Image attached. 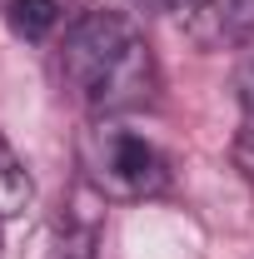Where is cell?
I'll list each match as a JSON object with an SVG mask.
<instances>
[{
  "label": "cell",
  "mask_w": 254,
  "mask_h": 259,
  "mask_svg": "<svg viewBox=\"0 0 254 259\" xmlns=\"http://www.w3.org/2000/svg\"><path fill=\"white\" fill-rule=\"evenodd\" d=\"M60 75L75 90L85 110L100 120L140 110L155 95V55L140 40V30L115 10H90L80 15L60 50Z\"/></svg>",
  "instance_id": "obj_1"
},
{
  "label": "cell",
  "mask_w": 254,
  "mask_h": 259,
  "mask_svg": "<svg viewBox=\"0 0 254 259\" xmlns=\"http://www.w3.org/2000/svg\"><path fill=\"white\" fill-rule=\"evenodd\" d=\"M80 164L85 180L110 199H155L170 185V164L155 145L115 120H95L80 135Z\"/></svg>",
  "instance_id": "obj_2"
},
{
  "label": "cell",
  "mask_w": 254,
  "mask_h": 259,
  "mask_svg": "<svg viewBox=\"0 0 254 259\" xmlns=\"http://www.w3.org/2000/svg\"><path fill=\"white\" fill-rule=\"evenodd\" d=\"M175 15L190 30L194 45H224V40H234V0H185Z\"/></svg>",
  "instance_id": "obj_3"
},
{
  "label": "cell",
  "mask_w": 254,
  "mask_h": 259,
  "mask_svg": "<svg viewBox=\"0 0 254 259\" xmlns=\"http://www.w3.org/2000/svg\"><path fill=\"white\" fill-rule=\"evenodd\" d=\"M30 169L20 164V155L5 145V135H0V214H20L25 204H30Z\"/></svg>",
  "instance_id": "obj_4"
},
{
  "label": "cell",
  "mask_w": 254,
  "mask_h": 259,
  "mask_svg": "<svg viewBox=\"0 0 254 259\" xmlns=\"http://www.w3.org/2000/svg\"><path fill=\"white\" fill-rule=\"evenodd\" d=\"M5 20H10V30L25 35V40H45L60 25V5L55 0H10L5 5Z\"/></svg>",
  "instance_id": "obj_5"
},
{
  "label": "cell",
  "mask_w": 254,
  "mask_h": 259,
  "mask_svg": "<svg viewBox=\"0 0 254 259\" xmlns=\"http://www.w3.org/2000/svg\"><path fill=\"white\" fill-rule=\"evenodd\" d=\"M45 259H95V229L75 225V220L55 225V229H50V249H45Z\"/></svg>",
  "instance_id": "obj_6"
},
{
  "label": "cell",
  "mask_w": 254,
  "mask_h": 259,
  "mask_svg": "<svg viewBox=\"0 0 254 259\" xmlns=\"http://www.w3.org/2000/svg\"><path fill=\"white\" fill-rule=\"evenodd\" d=\"M234 40L254 45V0H234Z\"/></svg>",
  "instance_id": "obj_7"
},
{
  "label": "cell",
  "mask_w": 254,
  "mask_h": 259,
  "mask_svg": "<svg viewBox=\"0 0 254 259\" xmlns=\"http://www.w3.org/2000/svg\"><path fill=\"white\" fill-rule=\"evenodd\" d=\"M234 164H239V169L254 180V130H244V135L234 140Z\"/></svg>",
  "instance_id": "obj_8"
},
{
  "label": "cell",
  "mask_w": 254,
  "mask_h": 259,
  "mask_svg": "<svg viewBox=\"0 0 254 259\" xmlns=\"http://www.w3.org/2000/svg\"><path fill=\"white\" fill-rule=\"evenodd\" d=\"M135 5H145V10H180L185 0H135Z\"/></svg>",
  "instance_id": "obj_9"
}]
</instances>
